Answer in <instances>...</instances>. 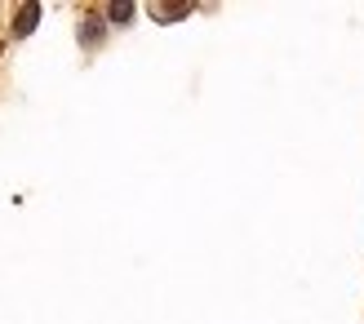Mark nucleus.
<instances>
[{
	"mask_svg": "<svg viewBox=\"0 0 364 324\" xmlns=\"http://www.w3.org/2000/svg\"><path fill=\"white\" fill-rule=\"evenodd\" d=\"M36 23H41V5H27L23 14H18V23H14V36H31Z\"/></svg>",
	"mask_w": 364,
	"mask_h": 324,
	"instance_id": "nucleus-1",
	"label": "nucleus"
},
{
	"mask_svg": "<svg viewBox=\"0 0 364 324\" xmlns=\"http://www.w3.org/2000/svg\"><path fill=\"white\" fill-rule=\"evenodd\" d=\"M107 14H112V23H129V18H134V5H112Z\"/></svg>",
	"mask_w": 364,
	"mask_h": 324,
	"instance_id": "nucleus-2",
	"label": "nucleus"
}]
</instances>
